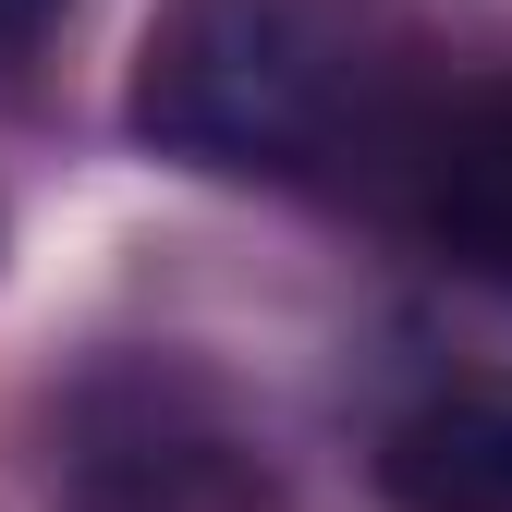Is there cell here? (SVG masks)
<instances>
[{
	"label": "cell",
	"instance_id": "cell-1",
	"mask_svg": "<svg viewBox=\"0 0 512 512\" xmlns=\"http://www.w3.org/2000/svg\"><path fill=\"white\" fill-rule=\"evenodd\" d=\"M135 122L208 171H342L391 135V61L330 0H183Z\"/></svg>",
	"mask_w": 512,
	"mask_h": 512
},
{
	"label": "cell",
	"instance_id": "cell-2",
	"mask_svg": "<svg viewBox=\"0 0 512 512\" xmlns=\"http://www.w3.org/2000/svg\"><path fill=\"white\" fill-rule=\"evenodd\" d=\"M415 208L476 281H512V74L464 86L415 135Z\"/></svg>",
	"mask_w": 512,
	"mask_h": 512
},
{
	"label": "cell",
	"instance_id": "cell-3",
	"mask_svg": "<svg viewBox=\"0 0 512 512\" xmlns=\"http://www.w3.org/2000/svg\"><path fill=\"white\" fill-rule=\"evenodd\" d=\"M378 464H391L403 512H512V378L415 403Z\"/></svg>",
	"mask_w": 512,
	"mask_h": 512
},
{
	"label": "cell",
	"instance_id": "cell-4",
	"mask_svg": "<svg viewBox=\"0 0 512 512\" xmlns=\"http://www.w3.org/2000/svg\"><path fill=\"white\" fill-rule=\"evenodd\" d=\"M49 13H61V0H0V49H25V37H37Z\"/></svg>",
	"mask_w": 512,
	"mask_h": 512
}]
</instances>
